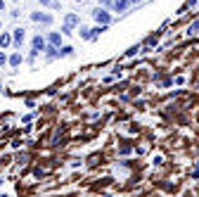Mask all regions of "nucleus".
<instances>
[{"label":"nucleus","mask_w":199,"mask_h":197,"mask_svg":"<svg viewBox=\"0 0 199 197\" xmlns=\"http://www.w3.org/2000/svg\"><path fill=\"white\" fill-rule=\"evenodd\" d=\"M40 50H45V41H43V36H36L33 38V52H40Z\"/></svg>","instance_id":"1"},{"label":"nucleus","mask_w":199,"mask_h":197,"mask_svg":"<svg viewBox=\"0 0 199 197\" xmlns=\"http://www.w3.org/2000/svg\"><path fill=\"white\" fill-rule=\"evenodd\" d=\"M95 19L102 21V24H109V14L104 12V10H95Z\"/></svg>","instance_id":"2"},{"label":"nucleus","mask_w":199,"mask_h":197,"mask_svg":"<svg viewBox=\"0 0 199 197\" xmlns=\"http://www.w3.org/2000/svg\"><path fill=\"white\" fill-rule=\"evenodd\" d=\"M21 43H24V31H21V29H17V31H14V45H17V48H21Z\"/></svg>","instance_id":"3"},{"label":"nucleus","mask_w":199,"mask_h":197,"mask_svg":"<svg viewBox=\"0 0 199 197\" xmlns=\"http://www.w3.org/2000/svg\"><path fill=\"white\" fill-rule=\"evenodd\" d=\"M9 45V33H2L0 36V48H7Z\"/></svg>","instance_id":"4"},{"label":"nucleus","mask_w":199,"mask_h":197,"mask_svg":"<svg viewBox=\"0 0 199 197\" xmlns=\"http://www.w3.org/2000/svg\"><path fill=\"white\" fill-rule=\"evenodd\" d=\"M33 19H36V21H45V24H50V14H33Z\"/></svg>","instance_id":"5"},{"label":"nucleus","mask_w":199,"mask_h":197,"mask_svg":"<svg viewBox=\"0 0 199 197\" xmlns=\"http://www.w3.org/2000/svg\"><path fill=\"white\" fill-rule=\"evenodd\" d=\"M114 7H116L118 12H121V10H126V0H116V2H114Z\"/></svg>","instance_id":"6"},{"label":"nucleus","mask_w":199,"mask_h":197,"mask_svg":"<svg viewBox=\"0 0 199 197\" xmlns=\"http://www.w3.org/2000/svg\"><path fill=\"white\" fill-rule=\"evenodd\" d=\"M19 62H21V55H19V52H17V55H12V60H9V64H14V67H17Z\"/></svg>","instance_id":"7"},{"label":"nucleus","mask_w":199,"mask_h":197,"mask_svg":"<svg viewBox=\"0 0 199 197\" xmlns=\"http://www.w3.org/2000/svg\"><path fill=\"white\" fill-rule=\"evenodd\" d=\"M50 43L59 45V33H50Z\"/></svg>","instance_id":"8"},{"label":"nucleus","mask_w":199,"mask_h":197,"mask_svg":"<svg viewBox=\"0 0 199 197\" xmlns=\"http://www.w3.org/2000/svg\"><path fill=\"white\" fill-rule=\"evenodd\" d=\"M76 21H78V19L73 17V14H69V17H66V24H69V26H71V24H76Z\"/></svg>","instance_id":"9"},{"label":"nucleus","mask_w":199,"mask_h":197,"mask_svg":"<svg viewBox=\"0 0 199 197\" xmlns=\"http://www.w3.org/2000/svg\"><path fill=\"white\" fill-rule=\"evenodd\" d=\"M59 55H71V48H69V45H66V48H62V50H59Z\"/></svg>","instance_id":"10"},{"label":"nucleus","mask_w":199,"mask_h":197,"mask_svg":"<svg viewBox=\"0 0 199 197\" xmlns=\"http://www.w3.org/2000/svg\"><path fill=\"white\" fill-rule=\"evenodd\" d=\"M0 64H5V52H0Z\"/></svg>","instance_id":"11"}]
</instances>
